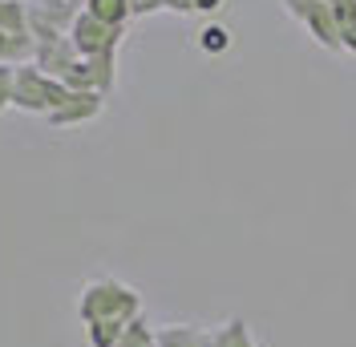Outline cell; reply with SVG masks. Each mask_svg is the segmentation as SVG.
<instances>
[{"mask_svg": "<svg viewBox=\"0 0 356 347\" xmlns=\"http://www.w3.org/2000/svg\"><path fill=\"white\" fill-rule=\"evenodd\" d=\"M211 339V331H202L195 323H166L154 327V344L158 347H202Z\"/></svg>", "mask_w": 356, "mask_h": 347, "instance_id": "2", "label": "cell"}, {"mask_svg": "<svg viewBox=\"0 0 356 347\" xmlns=\"http://www.w3.org/2000/svg\"><path fill=\"white\" fill-rule=\"evenodd\" d=\"M211 344L215 347H259L243 315H235V319H227L222 327H215V331H211Z\"/></svg>", "mask_w": 356, "mask_h": 347, "instance_id": "3", "label": "cell"}, {"mask_svg": "<svg viewBox=\"0 0 356 347\" xmlns=\"http://www.w3.org/2000/svg\"><path fill=\"white\" fill-rule=\"evenodd\" d=\"M202 347H215V344H211V339H207V344H202Z\"/></svg>", "mask_w": 356, "mask_h": 347, "instance_id": "6", "label": "cell"}, {"mask_svg": "<svg viewBox=\"0 0 356 347\" xmlns=\"http://www.w3.org/2000/svg\"><path fill=\"white\" fill-rule=\"evenodd\" d=\"M118 347H158V344H154V327L138 315V319L126 327V335L118 339Z\"/></svg>", "mask_w": 356, "mask_h": 347, "instance_id": "5", "label": "cell"}, {"mask_svg": "<svg viewBox=\"0 0 356 347\" xmlns=\"http://www.w3.org/2000/svg\"><path fill=\"white\" fill-rule=\"evenodd\" d=\"M93 113H97V97H65L61 105L53 109V121L69 126V121H86Z\"/></svg>", "mask_w": 356, "mask_h": 347, "instance_id": "4", "label": "cell"}, {"mask_svg": "<svg viewBox=\"0 0 356 347\" xmlns=\"http://www.w3.org/2000/svg\"><path fill=\"white\" fill-rule=\"evenodd\" d=\"M142 315V295L122 279H93L86 282L81 299H77V319L81 323H134Z\"/></svg>", "mask_w": 356, "mask_h": 347, "instance_id": "1", "label": "cell"}]
</instances>
